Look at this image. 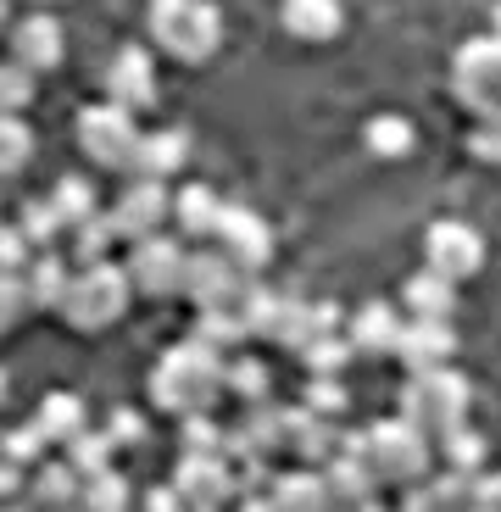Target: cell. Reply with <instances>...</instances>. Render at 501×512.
<instances>
[{
    "mask_svg": "<svg viewBox=\"0 0 501 512\" xmlns=\"http://www.w3.org/2000/svg\"><path fill=\"white\" fill-rule=\"evenodd\" d=\"M340 451L368 462V474L379 485H401V490L424 485L429 468H435V446L401 418L368 423V429H340Z\"/></svg>",
    "mask_w": 501,
    "mask_h": 512,
    "instance_id": "obj_1",
    "label": "cell"
},
{
    "mask_svg": "<svg viewBox=\"0 0 501 512\" xmlns=\"http://www.w3.org/2000/svg\"><path fill=\"white\" fill-rule=\"evenodd\" d=\"M223 362L218 351H206L201 340H179L167 346L162 362L151 373V401L162 412H179V418H206L212 401L223 396Z\"/></svg>",
    "mask_w": 501,
    "mask_h": 512,
    "instance_id": "obj_2",
    "label": "cell"
},
{
    "mask_svg": "<svg viewBox=\"0 0 501 512\" xmlns=\"http://www.w3.org/2000/svg\"><path fill=\"white\" fill-rule=\"evenodd\" d=\"M468 407H474V390H468L463 373H451V368L412 373V379L401 384V423H412L429 446H435V440L463 435V429H468Z\"/></svg>",
    "mask_w": 501,
    "mask_h": 512,
    "instance_id": "obj_3",
    "label": "cell"
},
{
    "mask_svg": "<svg viewBox=\"0 0 501 512\" xmlns=\"http://www.w3.org/2000/svg\"><path fill=\"white\" fill-rule=\"evenodd\" d=\"M151 39L156 51L179 56V62H206L223 45V12L212 0H156L151 12Z\"/></svg>",
    "mask_w": 501,
    "mask_h": 512,
    "instance_id": "obj_4",
    "label": "cell"
},
{
    "mask_svg": "<svg viewBox=\"0 0 501 512\" xmlns=\"http://www.w3.org/2000/svg\"><path fill=\"white\" fill-rule=\"evenodd\" d=\"M129 301H134L129 273L117 268V262H101V268H78L73 273L67 301H62V318H67V329H78V334H101L129 312Z\"/></svg>",
    "mask_w": 501,
    "mask_h": 512,
    "instance_id": "obj_5",
    "label": "cell"
},
{
    "mask_svg": "<svg viewBox=\"0 0 501 512\" xmlns=\"http://www.w3.org/2000/svg\"><path fill=\"white\" fill-rule=\"evenodd\" d=\"M451 90L474 112V123H501V39H468L451 62Z\"/></svg>",
    "mask_w": 501,
    "mask_h": 512,
    "instance_id": "obj_6",
    "label": "cell"
},
{
    "mask_svg": "<svg viewBox=\"0 0 501 512\" xmlns=\"http://www.w3.org/2000/svg\"><path fill=\"white\" fill-rule=\"evenodd\" d=\"M140 123L117 106H84L78 112V151L90 156L101 173H134L140 162Z\"/></svg>",
    "mask_w": 501,
    "mask_h": 512,
    "instance_id": "obj_7",
    "label": "cell"
},
{
    "mask_svg": "<svg viewBox=\"0 0 501 512\" xmlns=\"http://www.w3.org/2000/svg\"><path fill=\"white\" fill-rule=\"evenodd\" d=\"M184 245L167 240V234H151V240L129 245V262H123V273H129L134 295H145V301H167V295L184 290Z\"/></svg>",
    "mask_w": 501,
    "mask_h": 512,
    "instance_id": "obj_8",
    "label": "cell"
},
{
    "mask_svg": "<svg viewBox=\"0 0 501 512\" xmlns=\"http://www.w3.org/2000/svg\"><path fill=\"white\" fill-rule=\"evenodd\" d=\"M240 290H245V279L229 268V256L218 245H195L184 256V290L179 295H190L195 312H234L240 307Z\"/></svg>",
    "mask_w": 501,
    "mask_h": 512,
    "instance_id": "obj_9",
    "label": "cell"
},
{
    "mask_svg": "<svg viewBox=\"0 0 501 512\" xmlns=\"http://www.w3.org/2000/svg\"><path fill=\"white\" fill-rule=\"evenodd\" d=\"M112 229H117V240H129V245H140V240H151V234H162V223L173 218V195H167V184H151V179H129L123 190H117V201H112Z\"/></svg>",
    "mask_w": 501,
    "mask_h": 512,
    "instance_id": "obj_10",
    "label": "cell"
},
{
    "mask_svg": "<svg viewBox=\"0 0 501 512\" xmlns=\"http://www.w3.org/2000/svg\"><path fill=\"white\" fill-rule=\"evenodd\" d=\"M424 262H429V273H440V279H451V284H463V279H474V273L485 268V240H479V229H468V223H457V218L429 223Z\"/></svg>",
    "mask_w": 501,
    "mask_h": 512,
    "instance_id": "obj_11",
    "label": "cell"
},
{
    "mask_svg": "<svg viewBox=\"0 0 501 512\" xmlns=\"http://www.w3.org/2000/svg\"><path fill=\"white\" fill-rule=\"evenodd\" d=\"M218 245L223 256H229V268L240 273H262L273 262V229L251 212V206H223V223H218Z\"/></svg>",
    "mask_w": 501,
    "mask_h": 512,
    "instance_id": "obj_12",
    "label": "cell"
},
{
    "mask_svg": "<svg viewBox=\"0 0 501 512\" xmlns=\"http://www.w3.org/2000/svg\"><path fill=\"white\" fill-rule=\"evenodd\" d=\"M62 56H67V34H62V23H56L51 12H28V17L12 23V62L23 67V73H34V78L56 73Z\"/></svg>",
    "mask_w": 501,
    "mask_h": 512,
    "instance_id": "obj_13",
    "label": "cell"
},
{
    "mask_svg": "<svg viewBox=\"0 0 501 512\" xmlns=\"http://www.w3.org/2000/svg\"><path fill=\"white\" fill-rule=\"evenodd\" d=\"M296 462H307L312 474H323L334 457H340V423L318 418V412L307 407H284V446Z\"/></svg>",
    "mask_w": 501,
    "mask_h": 512,
    "instance_id": "obj_14",
    "label": "cell"
},
{
    "mask_svg": "<svg viewBox=\"0 0 501 512\" xmlns=\"http://www.w3.org/2000/svg\"><path fill=\"white\" fill-rule=\"evenodd\" d=\"M156 101V62L151 51H140V45H129V51H117L112 67H106V106H117V112H140V106Z\"/></svg>",
    "mask_w": 501,
    "mask_h": 512,
    "instance_id": "obj_15",
    "label": "cell"
},
{
    "mask_svg": "<svg viewBox=\"0 0 501 512\" xmlns=\"http://www.w3.org/2000/svg\"><path fill=\"white\" fill-rule=\"evenodd\" d=\"M173 490H179L190 507H212L223 512L234 501V474L223 457H179V474H173Z\"/></svg>",
    "mask_w": 501,
    "mask_h": 512,
    "instance_id": "obj_16",
    "label": "cell"
},
{
    "mask_svg": "<svg viewBox=\"0 0 501 512\" xmlns=\"http://www.w3.org/2000/svg\"><path fill=\"white\" fill-rule=\"evenodd\" d=\"M401 329H407V323L396 318V307H390V301H368V307L351 318L346 346H351V357H396Z\"/></svg>",
    "mask_w": 501,
    "mask_h": 512,
    "instance_id": "obj_17",
    "label": "cell"
},
{
    "mask_svg": "<svg viewBox=\"0 0 501 512\" xmlns=\"http://www.w3.org/2000/svg\"><path fill=\"white\" fill-rule=\"evenodd\" d=\"M396 357L407 362L412 373L451 368V357H457V329H451V323H407V329H401Z\"/></svg>",
    "mask_w": 501,
    "mask_h": 512,
    "instance_id": "obj_18",
    "label": "cell"
},
{
    "mask_svg": "<svg viewBox=\"0 0 501 512\" xmlns=\"http://www.w3.org/2000/svg\"><path fill=\"white\" fill-rule=\"evenodd\" d=\"M34 429L45 435V446H73L78 435H90V407L73 396V390H56V396H45L39 401V412H34Z\"/></svg>",
    "mask_w": 501,
    "mask_h": 512,
    "instance_id": "obj_19",
    "label": "cell"
},
{
    "mask_svg": "<svg viewBox=\"0 0 501 512\" xmlns=\"http://www.w3.org/2000/svg\"><path fill=\"white\" fill-rule=\"evenodd\" d=\"M401 301H407L412 323H451V312H457V284L424 268L401 284Z\"/></svg>",
    "mask_w": 501,
    "mask_h": 512,
    "instance_id": "obj_20",
    "label": "cell"
},
{
    "mask_svg": "<svg viewBox=\"0 0 501 512\" xmlns=\"http://www.w3.org/2000/svg\"><path fill=\"white\" fill-rule=\"evenodd\" d=\"M173 223L184 229V240H218V223H223V201L218 190H206V184H184L173 195Z\"/></svg>",
    "mask_w": 501,
    "mask_h": 512,
    "instance_id": "obj_21",
    "label": "cell"
},
{
    "mask_svg": "<svg viewBox=\"0 0 501 512\" xmlns=\"http://www.w3.org/2000/svg\"><path fill=\"white\" fill-rule=\"evenodd\" d=\"M323 485H329V501L340 512H362L373 501V490H379V479L368 474V462L362 457H346V451H340V457L323 468Z\"/></svg>",
    "mask_w": 501,
    "mask_h": 512,
    "instance_id": "obj_22",
    "label": "cell"
},
{
    "mask_svg": "<svg viewBox=\"0 0 501 512\" xmlns=\"http://www.w3.org/2000/svg\"><path fill=\"white\" fill-rule=\"evenodd\" d=\"M184 156H190V134L184 128H156V134H145L140 140V162H134V179H173L184 167Z\"/></svg>",
    "mask_w": 501,
    "mask_h": 512,
    "instance_id": "obj_23",
    "label": "cell"
},
{
    "mask_svg": "<svg viewBox=\"0 0 501 512\" xmlns=\"http://www.w3.org/2000/svg\"><path fill=\"white\" fill-rule=\"evenodd\" d=\"M28 507L39 512H62V507H78V496H84V479L67 468V462H39L34 474H28Z\"/></svg>",
    "mask_w": 501,
    "mask_h": 512,
    "instance_id": "obj_24",
    "label": "cell"
},
{
    "mask_svg": "<svg viewBox=\"0 0 501 512\" xmlns=\"http://www.w3.org/2000/svg\"><path fill=\"white\" fill-rule=\"evenodd\" d=\"M273 507L279 512H340L329 501V485H323V474H312V468H290V474H273Z\"/></svg>",
    "mask_w": 501,
    "mask_h": 512,
    "instance_id": "obj_25",
    "label": "cell"
},
{
    "mask_svg": "<svg viewBox=\"0 0 501 512\" xmlns=\"http://www.w3.org/2000/svg\"><path fill=\"white\" fill-rule=\"evenodd\" d=\"M67 284H73V268H67L62 256H34L23 273V290H28V312H62L67 301Z\"/></svg>",
    "mask_w": 501,
    "mask_h": 512,
    "instance_id": "obj_26",
    "label": "cell"
},
{
    "mask_svg": "<svg viewBox=\"0 0 501 512\" xmlns=\"http://www.w3.org/2000/svg\"><path fill=\"white\" fill-rule=\"evenodd\" d=\"M56 212V223H62V234L84 229L90 218H101V195H95L90 179H78V173H67V179H56V190L45 195Z\"/></svg>",
    "mask_w": 501,
    "mask_h": 512,
    "instance_id": "obj_27",
    "label": "cell"
},
{
    "mask_svg": "<svg viewBox=\"0 0 501 512\" xmlns=\"http://www.w3.org/2000/svg\"><path fill=\"white\" fill-rule=\"evenodd\" d=\"M279 23H284V34H296V39H334L346 12L334 0H290L279 12Z\"/></svg>",
    "mask_w": 501,
    "mask_h": 512,
    "instance_id": "obj_28",
    "label": "cell"
},
{
    "mask_svg": "<svg viewBox=\"0 0 501 512\" xmlns=\"http://www.w3.org/2000/svg\"><path fill=\"white\" fill-rule=\"evenodd\" d=\"M362 145H368L379 162H396V156H407L412 145H418V128H412L407 117H396V112H379V117H368V128H362Z\"/></svg>",
    "mask_w": 501,
    "mask_h": 512,
    "instance_id": "obj_29",
    "label": "cell"
},
{
    "mask_svg": "<svg viewBox=\"0 0 501 512\" xmlns=\"http://www.w3.org/2000/svg\"><path fill=\"white\" fill-rule=\"evenodd\" d=\"M223 390H229L234 401H245V407H262V401H268V390H273L268 362H257V357H229V362H223Z\"/></svg>",
    "mask_w": 501,
    "mask_h": 512,
    "instance_id": "obj_30",
    "label": "cell"
},
{
    "mask_svg": "<svg viewBox=\"0 0 501 512\" xmlns=\"http://www.w3.org/2000/svg\"><path fill=\"white\" fill-rule=\"evenodd\" d=\"M112 457H117V446L106 440V429H90V435H78L73 446L62 451V462L73 468L78 479H101V474H112Z\"/></svg>",
    "mask_w": 501,
    "mask_h": 512,
    "instance_id": "obj_31",
    "label": "cell"
},
{
    "mask_svg": "<svg viewBox=\"0 0 501 512\" xmlns=\"http://www.w3.org/2000/svg\"><path fill=\"white\" fill-rule=\"evenodd\" d=\"M84 512H134V485L123 474H101V479H84V496H78Z\"/></svg>",
    "mask_w": 501,
    "mask_h": 512,
    "instance_id": "obj_32",
    "label": "cell"
},
{
    "mask_svg": "<svg viewBox=\"0 0 501 512\" xmlns=\"http://www.w3.org/2000/svg\"><path fill=\"white\" fill-rule=\"evenodd\" d=\"M234 429H240V435L251 440L262 457H273V451L284 446V407H268V401H262V407H251L240 423H234Z\"/></svg>",
    "mask_w": 501,
    "mask_h": 512,
    "instance_id": "obj_33",
    "label": "cell"
},
{
    "mask_svg": "<svg viewBox=\"0 0 501 512\" xmlns=\"http://www.w3.org/2000/svg\"><path fill=\"white\" fill-rule=\"evenodd\" d=\"M112 245H117V229L112 218H90L84 229H73V256H78V268H101V262H112Z\"/></svg>",
    "mask_w": 501,
    "mask_h": 512,
    "instance_id": "obj_34",
    "label": "cell"
},
{
    "mask_svg": "<svg viewBox=\"0 0 501 512\" xmlns=\"http://www.w3.org/2000/svg\"><path fill=\"white\" fill-rule=\"evenodd\" d=\"M190 340H201L206 351H234L240 346V340H251V334H245V323H240V312H201V318H195V334Z\"/></svg>",
    "mask_w": 501,
    "mask_h": 512,
    "instance_id": "obj_35",
    "label": "cell"
},
{
    "mask_svg": "<svg viewBox=\"0 0 501 512\" xmlns=\"http://www.w3.org/2000/svg\"><path fill=\"white\" fill-rule=\"evenodd\" d=\"M34 162V134L23 117H0V179H17Z\"/></svg>",
    "mask_w": 501,
    "mask_h": 512,
    "instance_id": "obj_36",
    "label": "cell"
},
{
    "mask_svg": "<svg viewBox=\"0 0 501 512\" xmlns=\"http://www.w3.org/2000/svg\"><path fill=\"white\" fill-rule=\"evenodd\" d=\"M17 229H23V240H28V251H34V256H51V245H56V234H62V223H56L51 201H28L23 212H17Z\"/></svg>",
    "mask_w": 501,
    "mask_h": 512,
    "instance_id": "obj_37",
    "label": "cell"
},
{
    "mask_svg": "<svg viewBox=\"0 0 501 512\" xmlns=\"http://www.w3.org/2000/svg\"><path fill=\"white\" fill-rule=\"evenodd\" d=\"M301 362L312 368V379H340L351 362V346H346V334H323V340H312L307 351H301Z\"/></svg>",
    "mask_w": 501,
    "mask_h": 512,
    "instance_id": "obj_38",
    "label": "cell"
},
{
    "mask_svg": "<svg viewBox=\"0 0 501 512\" xmlns=\"http://www.w3.org/2000/svg\"><path fill=\"white\" fill-rule=\"evenodd\" d=\"M23 106H34V73H23L6 56L0 62V117H23Z\"/></svg>",
    "mask_w": 501,
    "mask_h": 512,
    "instance_id": "obj_39",
    "label": "cell"
},
{
    "mask_svg": "<svg viewBox=\"0 0 501 512\" xmlns=\"http://www.w3.org/2000/svg\"><path fill=\"white\" fill-rule=\"evenodd\" d=\"M440 451H446V474H485V440L474 435V429H463V435L440 440Z\"/></svg>",
    "mask_w": 501,
    "mask_h": 512,
    "instance_id": "obj_40",
    "label": "cell"
},
{
    "mask_svg": "<svg viewBox=\"0 0 501 512\" xmlns=\"http://www.w3.org/2000/svg\"><path fill=\"white\" fill-rule=\"evenodd\" d=\"M45 451L51 446H45V435H39L34 423H23V429H12V435L0 440V457L12 462V468H39V462H51Z\"/></svg>",
    "mask_w": 501,
    "mask_h": 512,
    "instance_id": "obj_41",
    "label": "cell"
},
{
    "mask_svg": "<svg viewBox=\"0 0 501 512\" xmlns=\"http://www.w3.org/2000/svg\"><path fill=\"white\" fill-rule=\"evenodd\" d=\"M301 407L318 412V418H329V423H340V418H346V407H351V390H346L340 379H312Z\"/></svg>",
    "mask_w": 501,
    "mask_h": 512,
    "instance_id": "obj_42",
    "label": "cell"
},
{
    "mask_svg": "<svg viewBox=\"0 0 501 512\" xmlns=\"http://www.w3.org/2000/svg\"><path fill=\"white\" fill-rule=\"evenodd\" d=\"M179 446H184V457H223V429L212 418H184Z\"/></svg>",
    "mask_w": 501,
    "mask_h": 512,
    "instance_id": "obj_43",
    "label": "cell"
},
{
    "mask_svg": "<svg viewBox=\"0 0 501 512\" xmlns=\"http://www.w3.org/2000/svg\"><path fill=\"white\" fill-rule=\"evenodd\" d=\"M106 440H112V446H145V440H151V423L134 407H117L112 418H106Z\"/></svg>",
    "mask_w": 501,
    "mask_h": 512,
    "instance_id": "obj_44",
    "label": "cell"
},
{
    "mask_svg": "<svg viewBox=\"0 0 501 512\" xmlns=\"http://www.w3.org/2000/svg\"><path fill=\"white\" fill-rule=\"evenodd\" d=\"M28 262H34V251H28L23 229L17 223H0V273H12V279H23Z\"/></svg>",
    "mask_w": 501,
    "mask_h": 512,
    "instance_id": "obj_45",
    "label": "cell"
},
{
    "mask_svg": "<svg viewBox=\"0 0 501 512\" xmlns=\"http://www.w3.org/2000/svg\"><path fill=\"white\" fill-rule=\"evenodd\" d=\"M23 312H28V290H23V279L0 273V334H12L17 323H23Z\"/></svg>",
    "mask_w": 501,
    "mask_h": 512,
    "instance_id": "obj_46",
    "label": "cell"
},
{
    "mask_svg": "<svg viewBox=\"0 0 501 512\" xmlns=\"http://www.w3.org/2000/svg\"><path fill=\"white\" fill-rule=\"evenodd\" d=\"M468 151H474L479 162L501 167V123H474V134H468Z\"/></svg>",
    "mask_w": 501,
    "mask_h": 512,
    "instance_id": "obj_47",
    "label": "cell"
},
{
    "mask_svg": "<svg viewBox=\"0 0 501 512\" xmlns=\"http://www.w3.org/2000/svg\"><path fill=\"white\" fill-rule=\"evenodd\" d=\"M396 512H446V501L435 496V485H412V490H401Z\"/></svg>",
    "mask_w": 501,
    "mask_h": 512,
    "instance_id": "obj_48",
    "label": "cell"
},
{
    "mask_svg": "<svg viewBox=\"0 0 501 512\" xmlns=\"http://www.w3.org/2000/svg\"><path fill=\"white\" fill-rule=\"evenodd\" d=\"M140 512H190V507H184V496L173 485H156V490H145Z\"/></svg>",
    "mask_w": 501,
    "mask_h": 512,
    "instance_id": "obj_49",
    "label": "cell"
},
{
    "mask_svg": "<svg viewBox=\"0 0 501 512\" xmlns=\"http://www.w3.org/2000/svg\"><path fill=\"white\" fill-rule=\"evenodd\" d=\"M234 512H279V507H273V496H240Z\"/></svg>",
    "mask_w": 501,
    "mask_h": 512,
    "instance_id": "obj_50",
    "label": "cell"
},
{
    "mask_svg": "<svg viewBox=\"0 0 501 512\" xmlns=\"http://www.w3.org/2000/svg\"><path fill=\"white\" fill-rule=\"evenodd\" d=\"M362 512H390V507H379V501H368V507H362Z\"/></svg>",
    "mask_w": 501,
    "mask_h": 512,
    "instance_id": "obj_51",
    "label": "cell"
},
{
    "mask_svg": "<svg viewBox=\"0 0 501 512\" xmlns=\"http://www.w3.org/2000/svg\"><path fill=\"white\" fill-rule=\"evenodd\" d=\"M0 401H6V368H0Z\"/></svg>",
    "mask_w": 501,
    "mask_h": 512,
    "instance_id": "obj_52",
    "label": "cell"
},
{
    "mask_svg": "<svg viewBox=\"0 0 501 512\" xmlns=\"http://www.w3.org/2000/svg\"><path fill=\"white\" fill-rule=\"evenodd\" d=\"M496 39H501V6H496Z\"/></svg>",
    "mask_w": 501,
    "mask_h": 512,
    "instance_id": "obj_53",
    "label": "cell"
},
{
    "mask_svg": "<svg viewBox=\"0 0 501 512\" xmlns=\"http://www.w3.org/2000/svg\"><path fill=\"white\" fill-rule=\"evenodd\" d=\"M6 17H12V12H6V6H0V28H6Z\"/></svg>",
    "mask_w": 501,
    "mask_h": 512,
    "instance_id": "obj_54",
    "label": "cell"
},
{
    "mask_svg": "<svg viewBox=\"0 0 501 512\" xmlns=\"http://www.w3.org/2000/svg\"><path fill=\"white\" fill-rule=\"evenodd\" d=\"M0 512H23V507H0Z\"/></svg>",
    "mask_w": 501,
    "mask_h": 512,
    "instance_id": "obj_55",
    "label": "cell"
},
{
    "mask_svg": "<svg viewBox=\"0 0 501 512\" xmlns=\"http://www.w3.org/2000/svg\"><path fill=\"white\" fill-rule=\"evenodd\" d=\"M62 512H84V507H62Z\"/></svg>",
    "mask_w": 501,
    "mask_h": 512,
    "instance_id": "obj_56",
    "label": "cell"
}]
</instances>
